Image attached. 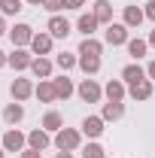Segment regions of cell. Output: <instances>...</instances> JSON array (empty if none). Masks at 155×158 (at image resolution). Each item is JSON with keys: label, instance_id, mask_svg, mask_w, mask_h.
Here are the masks:
<instances>
[{"label": "cell", "instance_id": "1", "mask_svg": "<svg viewBox=\"0 0 155 158\" xmlns=\"http://www.w3.org/2000/svg\"><path fill=\"white\" fill-rule=\"evenodd\" d=\"M52 143H55V149H61V152H73V149L82 146V131H76V128H61Z\"/></svg>", "mask_w": 155, "mask_h": 158}, {"label": "cell", "instance_id": "2", "mask_svg": "<svg viewBox=\"0 0 155 158\" xmlns=\"http://www.w3.org/2000/svg\"><path fill=\"white\" fill-rule=\"evenodd\" d=\"M128 31H131V27H128V24H125V21H113V24H107V34H103V40H107V43H110V46H128Z\"/></svg>", "mask_w": 155, "mask_h": 158}, {"label": "cell", "instance_id": "3", "mask_svg": "<svg viewBox=\"0 0 155 158\" xmlns=\"http://www.w3.org/2000/svg\"><path fill=\"white\" fill-rule=\"evenodd\" d=\"M76 94L85 100V103H97V100L103 98V88L97 85L94 79H82V82H79V88H76Z\"/></svg>", "mask_w": 155, "mask_h": 158}, {"label": "cell", "instance_id": "4", "mask_svg": "<svg viewBox=\"0 0 155 158\" xmlns=\"http://www.w3.org/2000/svg\"><path fill=\"white\" fill-rule=\"evenodd\" d=\"M9 40H12L15 49H24V46H31V40H34V27H31V24H15V27H9Z\"/></svg>", "mask_w": 155, "mask_h": 158}, {"label": "cell", "instance_id": "5", "mask_svg": "<svg viewBox=\"0 0 155 158\" xmlns=\"http://www.w3.org/2000/svg\"><path fill=\"white\" fill-rule=\"evenodd\" d=\"M37 91V85L31 82V79H12V85H9V94H12V100H27L31 94Z\"/></svg>", "mask_w": 155, "mask_h": 158}, {"label": "cell", "instance_id": "6", "mask_svg": "<svg viewBox=\"0 0 155 158\" xmlns=\"http://www.w3.org/2000/svg\"><path fill=\"white\" fill-rule=\"evenodd\" d=\"M24 143H27V137H24L21 131H15V128H9V131L3 134V143H0V146H3L6 152H21Z\"/></svg>", "mask_w": 155, "mask_h": 158}, {"label": "cell", "instance_id": "7", "mask_svg": "<svg viewBox=\"0 0 155 158\" xmlns=\"http://www.w3.org/2000/svg\"><path fill=\"white\" fill-rule=\"evenodd\" d=\"M34 52H27V49H15L12 55H9V67H15V70H31V64H34Z\"/></svg>", "mask_w": 155, "mask_h": 158}, {"label": "cell", "instance_id": "8", "mask_svg": "<svg viewBox=\"0 0 155 158\" xmlns=\"http://www.w3.org/2000/svg\"><path fill=\"white\" fill-rule=\"evenodd\" d=\"M52 34H34V40H31V52H34V55H49V52H52Z\"/></svg>", "mask_w": 155, "mask_h": 158}, {"label": "cell", "instance_id": "9", "mask_svg": "<svg viewBox=\"0 0 155 158\" xmlns=\"http://www.w3.org/2000/svg\"><path fill=\"white\" fill-rule=\"evenodd\" d=\"M49 143H52V137H49V131H46V128H37V131H31V134H27V146H31V149H37V152L49 149Z\"/></svg>", "mask_w": 155, "mask_h": 158}, {"label": "cell", "instance_id": "10", "mask_svg": "<svg viewBox=\"0 0 155 158\" xmlns=\"http://www.w3.org/2000/svg\"><path fill=\"white\" fill-rule=\"evenodd\" d=\"M46 31H49L55 40H64L67 34H70V21L61 19V15H52V19H49V24H46Z\"/></svg>", "mask_w": 155, "mask_h": 158}, {"label": "cell", "instance_id": "11", "mask_svg": "<svg viewBox=\"0 0 155 158\" xmlns=\"http://www.w3.org/2000/svg\"><path fill=\"white\" fill-rule=\"evenodd\" d=\"M43 103H55L58 100V91H55V82L52 79H40V85H37V91H34Z\"/></svg>", "mask_w": 155, "mask_h": 158}, {"label": "cell", "instance_id": "12", "mask_svg": "<svg viewBox=\"0 0 155 158\" xmlns=\"http://www.w3.org/2000/svg\"><path fill=\"white\" fill-rule=\"evenodd\" d=\"M152 91H155L152 79H143V82H134V85L128 88V94H131L134 100H149V98H152Z\"/></svg>", "mask_w": 155, "mask_h": 158}, {"label": "cell", "instance_id": "13", "mask_svg": "<svg viewBox=\"0 0 155 158\" xmlns=\"http://www.w3.org/2000/svg\"><path fill=\"white\" fill-rule=\"evenodd\" d=\"M82 134H85V137H100V134H103V118L100 116H85L82 118Z\"/></svg>", "mask_w": 155, "mask_h": 158}, {"label": "cell", "instance_id": "14", "mask_svg": "<svg viewBox=\"0 0 155 158\" xmlns=\"http://www.w3.org/2000/svg\"><path fill=\"white\" fill-rule=\"evenodd\" d=\"M94 19H97V24H113V3L110 0H97L94 3Z\"/></svg>", "mask_w": 155, "mask_h": 158}, {"label": "cell", "instance_id": "15", "mask_svg": "<svg viewBox=\"0 0 155 158\" xmlns=\"http://www.w3.org/2000/svg\"><path fill=\"white\" fill-rule=\"evenodd\" d=\"M125 116V103L122 100H110V103H103V113H100V118L103 122H116V118Z\"/></svg>", "mask_w": 155, "mask_h": 158}, {"label": "cell", "instance_id": "16", "mask_svg": "<svg viewBox=\"0 0 155 158\" xmlns=\"http://www.w3.org/2000/svg\"><path fill=\"white\" fill-rule=\"evenodd\" d=\"M146 19V12L140 9V6H125V12H122V21L128 24V27H140Z\"/></svg>", "mask_w": 155, "mask_h": 158}, {"label": "cell", "instance_id": "17", "mask_svg": "<svg viewBox=\"0 0 155 158\" xmlns=\"http://www.w3.org/2000/svg\"><path fill=\"white\" fill-rule=\"evenodd\" d=\"M143 79H146V70H143L140 64H128V67H122V82L134 85V82H143Z\"/></svg>", "mask_w": 155, "mask_h": 158}, {"label": "cell", "instance_id": "18", "mask_svg": "<svg viewBox=\"0 0 155 158\" xmlns=\"http://www.w3.org/2000/svg\"><path fill=\"white\" fill-rule=\"evenodd\" d=\"M31 73H34L37 79H49V76H52V61L46 58V55L34 58V64H31Z\"/></svg>", "mask_w": 155, "mask_h": 158}, {"label": "cell", "instance_id": "19", "mask_svg": "<svg viewBox=\"0 0 155 158\" xmlns=\"http://www.w3.org/2000/svg\"><path fill=\"white\" fill-rule=\"evenodd\" d=\"M21 118H24V106H21L19 100H15V103H6V110H3V122H6V125H19Z\"/></svg>", "mask_w": 155, "mask_h": 158}, {"label": "cell", "instance_id": "20", "mask_svg": "<svg viewBox=\"0 0 155 158\" xmlns=\"http://www.w3.org/2000/svg\"><path fill=\"white\" fill-rule=\"evenodd\" d=\"M76 27H79V34H85V37H91L97 31V19H94V12H82L76 19Z\"/></svg>", "mask_w": 155, "mask_h": 158}, {"label": "cell", "instance_id": "21", "mask_svg": "<svg viewBox=\"0 0 155 158\" xmlns=\"http://www.w3.org/2000/svg\"><path fill=\"white\" fill-rule=\"evenodd\" d=\"M103 94L110 100H125V94H128V91H125V82H122V79H110L107 88H103Z\"/></svg>", "mask_w": 155, "mask_h": 158}, {"label": "cell", "instance_id": "22", "mask_svg": "<svg viewBox=\"0 0 155 158\" xmlns=\"http://www.w3.org/2000/svg\"><path fill=\"white\" fill-rule=\"evenodd\" d=\"M100 52H103V43H97L94 37H85L79 43V55H94V58H100Z\"/></svg>", "mask_w": 155, "mask_h": 158}, {"label": "cell", "instance_id": "23", "mask_svg": "<svg viewBox=\"0 0 155 158\" xmlns=\"http://www.w3.org/2000/svg\"><path fill=\"white\" fill-rule=\"evenodd\" d=\"M79 70L85 76H94L97 70H100V58H94V55H79Z\"/></svg>", "mask_w": 155, "mask_h": 158}, {"label": "cell", "instance_id": "24", "mask_svg": "<svg viewBox=\"0 0 155 158\" xmlns=\"http://www.w3.org/2000/svg\"><path fill=\"white\" fill-rule=\"evenodd\" d=\"M43 128H46V131H55V134H58L61 128H64V118H61V113L49 110V113L43 116Z\"/></svg>", "mask_w": 155, "mask_h": 158}, {"label": "cell", "instance_id": "25", "mask_svg": "<svg viewBox=\"0 0 155 158\" xmlns=\"http://www.w3.org/2000/svg\"><path fill=\"white\" fill-rule=\"evenodd\" d=\"M52 82H55V91H58V100H67L70 94H73V91H76V88H73V82H70L67 76H58V79H52Z\"/></svg>", "mask_w": 155, "mask_h": 158}, {"label": "cell", "instance_id": "26", "mask_svg": "<svg viewBox=\"0 0 155 158\" xmlns=\"http://www.w3.org/2000/svg\"><path fill=\"white\" fill-rule=\"evenodd\" d=\"M146 49H149V40H128V55L131 58H143L146 55Z\"/></svg>", "mask_w": 155, "mask_h": 158}, {"label": "cell", "instance_id": "27", "mask_svg": "<svg viewBox=\"0 0 155 158\" xmlns=\"http://www.w3.org/2000/svg\"><path fill=\"white\" fill-rule=\"evenodd\" d=\"M55 64H58L61 70L67 73V70H73V67H79V58H76V55H70V52H61L58 58H55Z\"/></svg>", "mask_w": 155, "mask_h": 158}, {"label": "cell", "instance_id": "28", "mask_svg": "<svg viewBox=\"0 0 155 158\" xmlns=\"http://www.w3.org/2000/svg\"><path fill=\"white\" fill-rule=\"evenodd\" d=\"M21 3H24V0H3V3H0V12H3V15H19Z\"/></svg>", "mask_w": 155, "mask_h": 158}, {"label": "cell", "instance_id": "29", "mask_svg": "<svg viewBox=\"0 0 155 158\" xmlns=\"http://www.w3.org/2000/svg\"><path fill=\"white\" fill-rule=\"evenodd\" d=\"M82 158H107V152H103L100 143H88V146L82 149Z\"/></svg>", "mask_w": 155, "mask_h": 158}, {"label": "cell", "instance_id": "30", "mask_svg": "<svg viewBox=\"0 0 155 158\" xmlns=\"http://www.w3.org/2000/svg\"><path fill=\"white\" fill-rule=\"evenodd\" d=\"M43 6H46V9H49V12H52V15H58L61 9H67V3H64V0H46V3H43Z\"/></svg>", "mask_w": 155, "mask_h": 158}, {"label": "cell", "instance_id": "31", "mask_svg": "<svg viewBox=\"0 0 155 158\" xmlns=\"http://www.w3.org/2000/svg\"><path fill=\"white\" fill-rule=\"evenodd\" d=\"M143 12H146V19L155 21V0H149V3H146V9H143Z\"/></svg>", "mask_w": 155, "mask_h": 158}, {"label": "cell", "instance_id": "32", "mask_svg": "<svg viewBox=\"0 0 155 158\" xmlns=\"http://www.w3.org/2000/svg\"><path fill=\"white\" fill-rule=\"evenodd\" d=\"M67 3V9H82L85 6V0H64Z\"/></svg>", "mask_w": 155, "mask_h": 158}, {"label": "cell", "instance_id": "33", "mask_svg": "<svg viewBox=\"0 0 155 158\" xmlns=\"http://www.w3.org/2000/svg\"><path fill=\"white\" fill-rule=\"evenodd\" d=\"M21 158H40V152H37V149H31V146H27V149H21Z\"/></svg>", "mask_w": 155, "mask_h": 158}, {"label": "cell", "instance_id": "34", "mask_svg": "<svg viewBox=\"0 0 155 158\" xmlns=\"http://www.w3.org/2000/svg\"><path fill=\"white\" fill-rule=\"evenodd\" d=\"M146 79H155V61H149V67H146Z\"/></svg>", "mask_w": 155, "mask_h": 158}, {"label": "cell", "instance_id": "35", "mask_svg": "<svg viewBox=\"0 0 155 158\" xmlns=\"http://www.w3.org/2000/svg\"><path fill=\"white\" fill-rule=\"evenodd\" d=\"M6 64H9V55H6V52H0V67H6Z\"/></svg>", "mask_w": 155, "mask_h": 158}, {"label": "cell", "instance_id": "36", "mask_svg": "<svg viewBox=\"0 0 155 158\" xmlns=\"http://www.w3.org/2000/svg\"><path fill=\"white\" fill-rule=\"evenodd\" d=\"M55 158H73V152H61V149H58V152H55Z\"/></svg>", "mask_w": 155, "mask_h": 158}, {"label": "cell", "instance_id": "37", "mask_svg": "<svg viewBox=\"0 0 155 158\" xmlns=\"http://www.w3.org/2000/svg\"><path fill=\"white\" fill-rule=\"evenodd\" d=\"M3 34H9V31H6V21H3V15H0V37H3Z\"/></svg>", "mask_w": 155, "mask_h": 158}, {"label": "cell", "instance_id": "38", "mask_svg": "<svg viewBox=\"0 0 155 158\" xmlns=\"http://www.w3.org/2000/svg\"><path fill=\"white\" fill-rule=\"evenodd\" d=\"M27 3H31V6H43L46 0H27Z\"/></svg>", "mask_w": 155, "mask_h": 158}, {"label": "cell", "instance_id": "39", "mask_svg": "<svg viewBox=\"0 0 155 158\" xmlns=\"http://www.w3.org/2000/svg\"><path fill=\"white\" fill-rule=\"evenodd\" d=\"M149 46H155V31H152V34H149Z\"/></svg>", "mask_w": 155, "mask_h": 158}, {"label": "cell", "instance_id": "40", "mask_svg": "<svg viewBox=\"0 0 155 158\" xmlns=\"http://www.w3.org/2000/svg\"><path fill=\"white\" fill-rule=\"evenodd\" d=\"M0 158H6V149H3V146H0Z\"/></svg>", "mask_w": 155, "mask_h": 158}, {"label": "cell", "instance_id": "41", "mask_svg": "<svg viewBox=\"0 0 155 158\" xmlns=\"http://www.w3.org/2000/svg\"><path fill=\"white\" fill-rule=\"evenodd\" d=\"M0 3H3V0H0Z\"/></svg>", "mask_w": 155, "mask_h": 158}]
</instances>
